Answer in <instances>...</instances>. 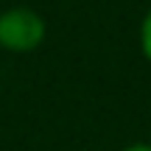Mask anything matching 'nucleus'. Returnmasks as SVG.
I'll return each instance as SVG.
<instances>
[{
    "instance_id": "nucleus-1",
    "label": "nucleus",
    "mask_w": 151,
    "mask_h": 151,
    "mask_svg": "<svg viewBox=\"0 0 151 151\" xmlns=\"http://www.w3.org/2000/svg\"><path fill=\"white\" fill-rule=\"evenodd\" d=\"M45 25L42 14L31 6H11L0 11V48L11 53H31L42 45L45 39Z\"/></svg>"
},
{
    "instance_id": "nucleus-2",
    "label": "nucleus",
    "mask_w": 151,
    "mask_h": 151,
    "mask_svg": "<svg viewBox=\"0 0 151 151\" xmlns=\"http://www.w3.org/2000/svg\"><path fill=\"white\" fill-rule=\"evenodd\" d=\"M140 48H143V56L151 62V9L146 11V17L140 22Z\"/></svg>"
},
{
    "instance_id": "nucleus-3",
    "label": "nucleus",
    "mask_w": 151,
    "mask_h": 151,
    "mask_svg": "<svg viewBox=\"0 0 151 151\" xmlns=\"http://www.w3.org/2000/svg\"><path fill=\"white\" fill-rule=\"evenodd\" d=\"M123 151H151V143H132V146H126Z\"/></svg>"
}]
</instances>
